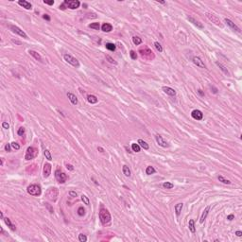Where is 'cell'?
<instances>
[{
	"label": "cell",
	"instance_id": "1",
	"mask_svg": "<svg viewBox=\"0 0 242 242\" xmlns=\"http://www.w3.org/2000/svg\"><path fill=\"white\" fill-rule=\"evenodd\" d=\"M99 219H100L101 223L104 224V225L108 224L111 221V219H112L109 211L107 209H105V208H101L100 209V211H99Z\"/></svg>",
	"mask_w": 242,
	"mask_h": 242
},
{
	"label": "cell",
	"instance_id": "2",
	"mask_svg": "<svg viewBox=\"0 0 242 242\" xmlns=\"http://www.w3.org/2000/svg\"><path fill=\"white\" fill-rule=\"evenodd\" d=\"M139 53L141 54V56L146 59V60H152L154 59V54L153 52L147 46H144V47H141L139 49Z\"/></svg>",
	"mask_w": 242,
	"mask_h": 242
},
{
	"label": "cell",
	"instance_id": "3",
	"mask_svg": "<svg viewBox=\"0 0 242 242\" xmlns=\"http://www.w3.org/2000/svg\"><path fill=\"white\" fill-rule=\"evenodd\" d=\"M46 198L51 201H56L58 199V195H59V190L56 187H50L48 188V190L46 191Z\"/></svg>",
	"mask_w": 242,
	"mask_h": 242
},
{
	"label": "cell",
	"instance_id": "4",
	"mask_svg": "<svg viewBox=\"0 0 242 242\" xmlns=\"http://www.w3.org/2000/svg\"><path fill=\"white\" fill-rule=\"evenodd\" d=\"M27 193L31 196H40L42 193L41 186L38 184H31L27 187Z\"/></svg>",
	"mask_w": 242,
	"mask_h": 242
},
{
	"label": "cell",
	"instance_id": "5",
	"mask_svg": "<svg viewBox=\"0 0 242 242\" xmlns=\"http://www.w3.org/2000/svg\"><path fill=\"white\" fill-rule=\"evenodd\" d=\"M37 154H38V151H37V149H35V148H33V147H28V148H27V150L26 155H25V159H26L27 161L31 160V159L35 158Z\"/></svg>",
	"mask_w": 242,
	"mask_h": 242
},
{
	"label": "cell",
	"instance_id": "6",
	"mask_svg": "<svg viewBox=\"0 0 242 242\" xmlns=\"http://www.w3.org/2000/svg\"><path fill=\"white\" fill-rule=\"evenodd\" d=\"M64 60H65L68 64H70L71 65H73V66H75V67H80V63H79V61H78L76 58L72 57L71 55H69V54H64Z\"/></svg>",
	"mask_w": 242,
	"mask_h": 242
},
{
	"label": "cell",
	"instance_id": "7",
	"mask_svg": "<svg viewBox=\"0 0 242 242\" xmlns=\"http://www.w3.org/2000/svg\"><path fill=\"white\" fill-rule=\"evenodd\" d=\"M55 177H56L57 181H58L60 183H65L66 180H67V175H66L65 173L62 172V171L59 170V169H57V170L55 171Z\"/></svg>",
	"mask_w": 242,
	"mask_h": 242
},
{
	"label": "cell",
	"instance_id": "8",
	"mask_svg": "<svg viewBox=\"0 0 242 242\" xmlns=\"http://www.w3.org/2000/svg\"><path fill=\"white\" fill-rule=\"evenodd\" d=\"M64 3L65 4V6H66L67 8H69V9H78V8L80 7V5H81L80 1H78V0H72V1L65 0Z\"/></svg>",
	"mask_w": 242,
	"mask_h": 242
},
{
	"label": "cell",
	"instance_id": "9",
	"mask_svg": "<svg viewBox=\"0 0 242 242\" xmlns=\"http://www.w3.org/2000/svg\"><path fill=\"white\" fill-rule=\"evenodd\" d=\"M9 28L11 29V31L12 32H14V33H16V34H18L19 36H21V37H23V38H25V39H27V35L21 29V28H19L18 27H16V26H13V25H11V26H9Z\"/></svg>",
	"mask_w": 242,
	"mask_h": 242
},
{
	"label": "cell",
	"instance_id": "10",
	"mask_svg": "<svg viewBox=\"0 0 242 242\" xmlns=\"http://www.w3.org/2000/svg\"><path fill=\"white\" fill-rule=\"evenodd\" d=\"M206 16H207V18H208L210 21H212V23H214L215 25L219 26V27H222V25L220 24V20H219L215 14H212V13L207 12V13H206Z\"/></svg>",
	"mask_w": 242,
	"mask_h": 242
},
{
	"label": "cell",
	"instance_id": "11",
	"mask_svg": "<svg viewBox=\"0 0 242 242\" xmlns=\"http://www.w3.org/2000/svg\"><path fill=\"white\" fill-rule=\"evenodd\" d=\"M43 174H44V177H45V178L49 177V175L51 174V164H48V163L45 164L44 169H43Z\"/></svg>",
	"mask_w": 242,
	"mask_h": 242
},
{
	"label": "cell",
	"instance_id": "12",
	"mask_svg": "<svg viewBox=\"0 0 242 242\" xmlns=\"http://www.w3.org/2000/svg\"><path fill=\"white\" fill-rule=\"evenodd\" d=\"M225 23H226V24H227V25H228V26H229V27H230L233 30H235V31H237V32H238V33H240V32H241L240 28H239V27H237L235 23H233L230 19H227V18H226V19H225Z\"/></svg>",
	"mask_w": 242,
	"mask_h": 242
},
{
	"label": "cell",
	"instance_id": "13",
	"mask_svg": "<svg viewBox=\"0 0 242 242\" xmlns=\"http://www.w3.org/2000/svg\"><path fill=\"white\" fill-rule=\"evenodd\" d=\"M191 115H192V117H193L194 119H196V120H201L202 117H203V114H202L200 110H194V111H192Z\"/></svg>",
	"mask_w": 242,
	"mask_h": 242
},
{
	"label": "cell",
	"instance_id": "14",
	"mask_svg": "<svg viewBox=\"0 0 242 242\" xmlns=\"http://www.w3.org/2000/svg\"><path fill=\"white\" fill-rule=\"evenodd\" d=\"M155 139H156L157 144H158L160 147H162V148H167V147H168L167 142H165V141L162 138L161 135H156V136H155Z\"/></svg>",
	"mask_w": 242,
	"mask_h": 242
},
{
	"label": "cell",
	"instance_id": "15",
	"mask_svg": "<svg viewBox=\"0 0 242 242\" xmlns=\"http://www.w3.org/2000/svg\"><path fill=\"white\" fill-rule=\"evenodd\" d=\"M193 63L197 65V66H199V67H201V68H206V65L204 64V63L201 61V59L200 58V57H194L193 58Z\"/></svg>",
	"mask_w": 242,
	"mask_h": 242
},
{
	"label": "cell",
	"instance_id": "16",
	"mask_svg": "<svg viewBox=\"0 0 242 242\" xmlns=\"http://www.w3.org/2000/svg\"><path fill=\"white\" fill-rule=\"evenodd\" d=\"M163 91H164L166 95L171 96H174L176 95V91H175L174 89L168 87V86H164V87H163Z\"/></svg>",
	"mask_w": 242,
	"mask_h": 242
},
{
	"label": "cell",
	"instance_id": "17",
	"mask_svg": "<svg viewBox=\"0 0 242 242\" xmlns=\"http://www.w3.org/2000/svg\"><path fill=\"white\" fill-rule=\"evenodd\" d=\"M18 4H19L20 6H22L23 8H25L26 9H32V6H31V4H30L29 2H27V1H25V0H20V1H18Z\"/></svg>",
	"mask_w": 242,
	"mask_h": 242
},
{
	"label": "cell",
	"instance_id": "18",
	"mask_svg": "<svg viewBox=\"0 0 242 242\" xmlns=\"http://www.w3.org/2000/svg\"><path fill=\"white\" fill-rule=\"evenodd\" d=\"M29 54H30L34 59H36L37 61H39L40 63H44L43 58L41 57V55H40L38 52H36V51H34V50H29Z\"/></svg>",
	"mask_w": 242,
	"mask_h": 242
},
{
	"label": "cell",
	"instance_id": "19",
	"mask_svg": "<svg viewBox=\"0 0 242 242\" xmlns=\"http://www.w3.org/2000/svg\"><path fill=\"white\" fill-rule=\"evenodd\" d=\"M209 211H210V206L208 205V206H206V208L204 209V211H203V213H202V215H201V219H200V222H201V223H203V222H204V220H205V219H206V217H207Z\"/></svg>",
	"mask_w": 242,
	"mask_h": 242
},
{
	"label": "cell",
	"instance_id": "20",
	"mask_svg": "<svg viewBox=\"0 0 242 242\" xmlns=\"http://www.w3.org/2000/svg\"><path fill=\"white\" fill-rule=\"evenodd\" d=\"M67 96H68L69 100L71 101V103H72L73 105H77V104H78V98H77V96H76L74 94H72V93H67Z\"/></svg>",
	"mask_w": 242,
	"mask_h": 242
},
{
	"label": "cell",
	"instance_id": "21",
	"mask_svg": "<svg viewBox=\"0 0 242 242\" xmlns=\"http://www.w3.org/2000/svg\"><path fill=\"white\" fill-rule=\"evenodd\" d=\"M3 219H4L5 223L8 225V227H9V228L11 231H15V230H16V227H15V225L11 223V221H10V219H9V218H4Z\"/></svg>",
	"mask_w": 242,
	"mask_h": 242
},
{
	"label": "cell",
	"instance_id": "22",
	"mask_svg": "<svg viewBox=\"0 0 242 242\" xmlns=\"http://www.w3.org/2000/svg\"><path fill=\"white\" fill-rule=\"evenodd\" d=\"M101 29L104 32H110V31L113 30V27H112V25H110L108 23H104L102 25V27H101Z\"/></svg>",
	"mask_w": 242,
	"mask_h": 242
},
{
	"label": "cell",
	"instance_id": "23",
	"mask_svg": "<svg viewBox=\"0 0 242 242\" xmlns=\"http://www.w3.org/2000/svg\"><path fill=\"white\" fill-rule=\"evenodd\" d=\"M188 20L191 22V23H193L195 26H197V27H199V28H203L204 27H203V25L201 23V22H199V21H197L196 19H194L193 17H188Z\"/></svg>",
	"mask_w": 242,
	"mask_h": 242
},
{
	"label": "cell",
	"instance_id": "24",
	"mask_svg": "<svg viewBox=\"0 0 242 242\" xmlns=\"http://www.w3.org/2000/svg\"><path fill=\"white\" fill-rule=\"evenodd\" d=\"M97 100H98L97 97L96 96H94V95H89L87 96V101L89 103H91V104H96L97 102Z\"/></svg>",
	"mask_w": 242,
	"mask_h": 242
},
{
	"label": "cell",
	"instance_id": "25",
	"mask_svg": "<svg viewBox=\"0 0 242 242\" xmlns=\"http://www.w3.org/2000/svg\"><path fill=\"white\" fill-rule=\"evenodd\" d=\"M216 64L220 68V70L225 74V75H227V76H229L230 75V73H229V71L227 70V68L222 64H220V63H219V62H216Z\"/></svg>",
	"mask_w": 242,
	"mask_h": 242
},
{
	"label": "cell",
	"instance_id": "26",
	"mask_svg": "<svg viewBox=\"0 0 242 242\" xmlns=\"http://www.w3.org/2000/svg\"><path fill=\"white\" fill-rule=\"evenodd\" d=\"M183 207V203H182V202L177 203V204L175 205V212H176V215H177V216H180Z\"/></svg>",
	"mask_w": 242,
	"mask_h": 242
},
{
	"label": "cell",
	"instance_id": "27",
	"mask_svg": "<svg viewBox=\"0 0 242 242\" xmlns=\"http://www.w3.org/2000/svg\"><path fill=\"white\" fill-rule=\"evenodd\" d=\"M138 145H139L141 148H143L144 150H149V145L147 144V142H145V141L142 140V139H139V140H138Z\"/></svg>",
	"mask_w": 242,
	"mask_h": 242
},
{
	"label": "cell",
	"instance_id": "28",
	"mask_svg": "<svg viewBox=\"0 0 242 242\" xmlns=\"http://www.w3.org/2000/svg\"><path fill=\"white\" fill-rule=\"evenodd\" d=\"M188 227H189V230H190V232H191V233H195V232H196V228H195L194 220H193V219H190V220H189Z\"/></svg>",
	"mask_w": 242,
	"mask_h": 242
},
{
	"label": "cell",
	"instance_id": "29",
	"mask_svg": "<svg viewBox=\"0 0 242 242\" xmlns=\"http://www.w3.org/2000/svg\"><path fill=\"white\" fill-rule=\"evenodd\" d=\"M105 46H106V48L109 49L110 51H114V50L116 49L115 45H114V44H112V43H107V44L105 45Z\"/></svg>",
	"mask_w": 242,
	"mask_h": 242
},
{
	"label": "cell",
	"instance_id": "30",
	"mask_svg": "<svg viewBox=\"0 0 242 242\" xmlns=\"http://www.w3.org/2000/svg\"><path fill=\"white\" fill-rule=\"evenodd\" d=\"M123 173L126 177H131V170L129 168V166L127 165H123Z\"/></svg>",
	"mask_w": 242,
	"mask_h": 242
},
{
	"label": "cell",
	"instance_id": "31",
	"mask_svg": "<svg viewBox=\"0 0 242 242\" xmlns=\"http://www.w3.org/2000/svg\"><path fill=\"white\" fill-rule=\"evenodd\" d=\"M44 155L46 156V158L48 161H51V160H52V155H51V153H50V151H49L48 150H45V151H44Z\"/></svg>",
	"mask_w": 242,
	"mask_h": 242
},
{
	"label": "cell",
	"instance_id": "32",
	"mask_svg": "<svg viewBox=\"0 0 242 242\" xmlns=\"http://www.w3.org/2000/svg\"><path fill=\"white\" fill-rule=\"evenodd\" d=\"M218 179H219V182H221L222 183H225V184H230V183H231V182H230L228 179H225V178H224L223 176H221V175H220V176H219V178H218Z\"/></svg>",
	"mask_w": 242,
	"mask_h": 242
},
{
	"label": "cell",
	"instance_id": "33",
	"mask_svg": "<svg viewBox=\"0 0 242 242\" xmlns=\"http://www.w3.org/2000/svg\"><path fill=\"white\" fill-rule=\"evenodd\" d=\"M132 42H133V44H134L135 46H139L140 44H142L141 38H139V37H137V36H134V37L132 38Z\"/></svg>",
	"mask_w": 242,
	"mask_h": 242
},
{
	"label": "cell",
	"instance_id": "34",
	"mask_svg": "<svg viewBox=\"0 0 242 242\" xmlns=\"http://www.w3.org/2000/svg\"><path fill=\"white\" fill-rule=\"evenodd\" d=\"M146 173H147L148 175H151V174L155 173V169L153 168V166L149 165V166L147 167V169H146Z\"/></svg>",
	"mask_w": 242,
	"mask_h": 242
},
{
	"label": "cell",
	"instance_id": "35",
	"mask_svg": "<svg viewBox=\"0 0 242 242\" xmlns=\"http://www.w3.org/2000/svg\"><path fill=\"white\" fill-rule=\"evenodd\" d=\"M173 186H174V184L169 183V182H165V183H163V187L166 188V189H171V188H173Z\"/></svg>",
	"mask_w": 242,
	"mask_h": 242
},
{
	"label": "cell",
	"instance_id": "36",
	"mask_svg": "<svg viewBox=\"0 0 242 242\" xmlns=\"http://www.w3.org/2000/svg\"><path fill=\"white\" fill-rule=\"evenodd\" d=\"M132 151H135V152H139V151H140V146H139L138 144H136V143H133V144L132 145Z\"/></svg>",
	"mask_w": 242,
	"mask_h": 242
},
{
	"label": "cell",
	"instance_id": "37",
	"mask_svg": "<svg viewBox=\"0 0 242 242\" xmlns=\"http://www.w3.org/2000/svg\"><path fill=\"white\" fill-rule=\"evenodd\" d=\"M89 27L98 30V29H99V27H100V26H99V23H92V24H90V25H89Z\"/></svg>",
	"mask_w": 242,
	"mask_h": 242
},
{
	"label": "cell",
	"instance_id": "38",
	"mask_svg": "<svg viewBox=\"0 0 242 242\" xmlns=\"http://www.w3.org/2000/svg\"><path fill=\"white\" fill-rule=\"evenodd\" d=\"M81 201H82L83 203L86 204V205H89V204H90V201H89L88 197L85 196V195H82V196H81Z\"/></svg>",
	"mask_w": 242,
	"mask_h": 242
},
{
	"label": "cell",
	"instance_id": "39",
	"mask_svg": "<svg viewBox=\"0 0 242 242\" xmlns=\"http://www.w3.org/2000/svg\"><path fill=\"white\" fill-rule=\"evenodd\" d=\"M106 59L108 60V62H109L110 64H117V63H116L111 56H109V55H106Z\"/></svg>",
	"mask_w": 242,
	"mask_h": 242
},
{
	"label": "cell",
	"instance_id": "40",
	"mask_svg": "<svg viewBox=\"0 0 242 242\" xmlns=\"http://www.w3.org/2000/svg\"><path fill=\"white\" fill-rule=\"evenodd\" d=\"M79 240L81 242H85V241H87V237H86L85 235L81 234V235H79Z\"/></svg>",
	"mask_w": 242,
	"mask_h": 242
},
{
	"label": "cell",
	"instance_id": "41",
	"mask_svg": "<svg viewBox=\"0 0 242 242\" xmlns=\"http://www.w3.org/2000/svg\"><path fill=\"white\" fill-rule=\"evenodd\" d=\"M154 46H155V47H156V49L159 51V52H162L163 51V47H162V46L158 43V42H155L154 43Z\"/></svg>",
	"mask_w": 242,
	"mask_h": 242
},
{
	"label": "cell",
	"instance_id": "42",
	"mask_svg": "<svg viewBox=\"0 0 242 242\" xmlns=\"http://www.w3.org/2000/svg\"><path fill=\"white\" fill-rule=\"evenodd\" d=\"M130 55H131V58H132V60H136V59H137V54H136L135 51L132 50V51L130 52Z\"/></svg>",
	"mask_w": 242,
	"mask_h": 242
},
{
	"label": "cell",
	"instance_id": "43",
	"mask_svg": "<svg viewBox=\"0 0 242 242\" xmlns=\"http://www.w3.org/2000/svg\"><path fill=\"white\" fill-rule=\"evenodd\" d=\"M10 145H11V148H12V149H14V150H16V151L20 150V146H19L16 142H12Z\"/></svg>",
	"mask_w": 242,
	"mask_h": 242
},
{
	"label": "cell",
	"instance_id": "44",
	"mask_svg": "<svg viewBox=\"0 0 242 242\" xmlns=\"http://www.w3.org/2000/svg\"><path fill=\"white\" fill-rule=\"evenodd\" d=\"M78 214H79V216H81V217L85 214V210H84L83 207H80V208L78 209Z\"/></svg>",
	"mask_w": 242,
	"mask_h": 242
},
{
	"label": "cell",
	"instance_id": "45",
	"mask_svg": "<svg viewBox=\"0 0 242 242\" xmlns=\"http://www.w3.org/2000/svg\"><path fill=\"white\" fill-rule=\"evenodd\" d=\"M17 133H18V135L22 136V135L25 133V129H24L23 127H20V128L18 129V132H17Z\"/></svg>",
	"mask_w": 242,
	"mask_h": 242
},
{
	"label": "cell",
	"instance_id": "46",
	"mask_svg": "<svg viewBox=\"0 0 242 242\" xmlns=\"http://www.w3.org/2000/svg\"><path fill=\"white\" fill-rule=\"evenodd\" d=\"M2 127H3L4 129L8 130V129L9 128V123H8V122H3V123H2Z\"/></svg>",
	"mask_w": 242,
	"mask_h": 242
},
{
	"label": "cell",
	"instance_id": "47",
	"mask_svg": "<svg viewBox=\"0 0 242 242\" xmlns=\"http://www.w3.org/2000/svg\"><path fill=\"white\" fill-rule=\"evenodd\" d=\"M69 196L75 198V197L78 196V194H77V192H75V191H70V192H69Z\"/></svg>",
	"mask_w": 242,
	"mask_h": 242
},
{
	"label": "cell",
	"instance_id": "48",
	"mask_svg": "<svg viewBox=\"0 0 242 242\" xmlns=\"http://www.w3.org/2000/svg\"><path fill=\"white\" fill-rule=\"evenodd\" d=\"M10 147H11V145L10 144H7L6 146H5V150H6V151H10Z\"/></svg>",
	"mask_w": 242,
	"mask_h": 242
},
{
	"label": "cell",
	"instance_id": "49",
	"mask_svg": "<svg viewBox=\"0 0 242 242\" xmlns=\"http://www.w3.org/2000/svg\"><path fill=\"white\" fill-rule=\"evenodd\" d=\"M43 18L46 19V20H47V21H50V16H49L48 14H44V15H43Z\"/></svg>",
	"mask_w": 242,
	"mask_h": 242
},
{
	"label": "cell",
	"instance_id": "50",
	"mask_svg": "<svg viewBox=\"0 0 242 242\" xmlns=\"http://www.w3.org/2000/svg\"><path fill=\"white\" fill-rule=\"evenodd\" d=\"M66 168H67V169H69V170H74L73 165H72V164H66Z\"/></svg>",
	"mask_w": 242,
	"mask_h": 242
},
{
	"label": "cell",
	"instance_id": "51",
	"mask_svg": "<svg viewBox=\"0 0 242 242\" xmlns=\"http://www.w3.org/2000/svg\"><path fill=\"white\" fill-rule=\"evenodd\" d=\"M44 3H45V4H47V5H53V4H54V1H53V0H52V1H46V0H45Z\"/></svg>",
	"mask_w": 242,
	"mask_h": 242
},
{
	"label": "cell",
	"instance_id": "52",
	"mask_svg": "<svg viewBox=\"0 0 242 242\" xmlns=\"http://www.w3.org/2000/svg\"><path fill=\"white\" fill-rule=\"evenodd\" d=\"M66 8H67V7L65 6V4H64V3H63V4L60 6V9H65Z\"/></svg>",
	"mask_w": 242,
	"mask_h": 242
},
{
	"label": "cell",
	"instance_id": "53",
	"mask_svg": "<svg viewBox=\"0 0 242 242\" xmlns=\"http://www.w3.org/2000/svg\"><path fill=\"white\" fill-rule=\"evenodd\" d=\"M234 218H235V216H234V215H229V216L227 217V219H229V220H233V219H234Z\"/></svg>",
	"mask_w": 242,
	"mask_h": 242
},
{
	"label": "cell",
	"instance_id": "54",
	"mask_svg": "<svg viewBox=\"0 0 242 242\" xmlns=\"http://www.w3.org/2000/svg\"><path fill=\"white\" fill-rule=\"evenodd\" d=\"M236 235H237V237H241V236H242V232H241V231H237V232H236Z\"/></svg>",
	"mask_w": 242,
	"mask_h": 242
},
{
	"label": "cell",
	"instance_id": "55",
	"mask_svg": "<svg viewBox=\"0 0 242 242\" xmlns=\"http://www.w3.org/2000/svg\"><path fill=\"white\" fill-rule=\"evenodd\" d=\"M46 206H47V208L50 210V213H53V210H52V209H51V207L48 205V203H46Z\"/></svg>",
	"mask_w": 242,
	"mask_h": 242
},
{
	"label": "cell",
	"instance_id": "56",
	"mask_svg": "<svg viewBox=\"0 0 242 242\" xmlns=\"http://www.w3.org/2000/svg\"><path fill=\"white\" fill-rule=\"evenodd\" d=\"M198 93H199L201 96H204V94L202 93V91H201V90H198Z\"/></svg>",
	"mask_w": 242,
	"mask_h": 242
},
{
	"label": "cell",
	"instance_id": "57",
	"mask_svg": "<svg viewBox=\"0 0 242 242\" xmlns=\"http://www.w3.org/2000/svg\"><path fill=\"white\" fill-rule=\"evenodd\" d=\"M97 150H98L100 152H103V151H104V150H103L102 148H100V147H98V148H97Z\"/></svg>",
	"mask_w": 242,
	"mask_h": 242
},
{
	"label": "cell",
	"instance_id": "58",
	"mask_svg": "<svg viewBox=\"0 0 242 242\" xmlns=\"http://www.w3.org/2000/svg\"><path fill=\"white\" fill-rule=\"evenodd\" d=\"M1 165H3V159H1V163H0Z\"/></svg>",
	"mask_w": 242,
	"mask_h": 242
},
{
	"label": "cell",
	"instance_id": "59",
	"mask_svg": "<svg viewBox=\"0 0 242 242\" xmlns=\"http://www.w3.org/2000/svg\"><path fill=\"white\" fill-rule=\"evenodd\" d=\"M160 3H161V4H165V2H164V1H160Z\"/></svg>",
	"mask_w": 242,
	"mask_h": 242
}]
</instances>
